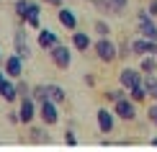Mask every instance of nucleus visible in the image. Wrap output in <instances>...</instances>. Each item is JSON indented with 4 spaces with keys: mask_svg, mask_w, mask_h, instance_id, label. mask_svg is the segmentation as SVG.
Returning a JSON list of instances; mask_svg holds the SVG:
<instances>
[{
    "mask_svg": "<svg viewBox=\"0 0 157 152\" xmlns=\"http://www.w3.org/2000/svg\"><path fill=\"white\" fill-rule=\"evenodd\" d=\"M93 52H95V57L101 59V62H106V64H111V62L119 59V47H116L108 36H101V39H98V41L93 44Z\"/></svg>",
    "mask_w": 157,
    "mask_h": 152,
    "instance_id": "obj_1",
    "label": "nucleus"
},
{
    "mask_svg": "<svg viewBox=\"0 0 157 152\" xmlns=\"http://www.w3.org/2000/svg\"><path fill=\"white\" fill-rule=\"evenodd\" d=\"M59 103H54L52 98H44L41 103H39V119L44 121V127H54L57 121H59V108H57Z\"/></svg>",
    "mask_w": 157,
    "mask_h": 152,
    "instance_id": "obj_2",
    "label": "nucleus"
},
{
    "mask_svg": "<svg viewBox=\"0 0 157 152\" xmlns=\"http://www.w3.org/2000/svg\"><path fill=\"white\" fill-rule=\"evenodd\" d=\"M136 31H139V36L155 39V41H157V23L152 21V16L147 13V8L136 13Z\"/></svg>",
    "mask_w": 157,
    "mask_h": 152,
    "instance_id": "obj_3",
    "label": "nucleus"
},
{
    "mask_svg": "<svg viewBox=\"0 0 157 152\" xmlns=\"http://www.w3.org/2000/svg\"><path fill=\"white\" fill-rule=\"evenodd\" d=\"M49 57H52V62H54V67H59V70H67L70 64H72V52H70V47H64L62 41L49 49Z\"/></svg>",
    "mask_w": 157,
    "mask_h": 152,
    "instance_id": "obj_4",
    "label": "nucleus"
},
{
    "mask_svg": "<svg viewBox=\"0 0 157 152\" xmlns=\"http://www.w3.org/2000/svg\"><path fill=\"white\" fill-rule=\"evenodd\" d=\"M113 111H116V116L121 119V121H136V101H132V98H121V101H116L113 103Z\"/></svg>",
    "mask_w": 157,
    "mask_h": 152,
    "instance_id": "obj_5",
    "label": "nucleus"
},
{
    "mask_svg": "<svg viewBox=\"0 0 157 152\" xmlns=\"http://www.w3.org/2000/svg\"><path fill=\"white\" fill-rule=\"evenodd\" d=\"M18 116H21V124H31L39 116V103L31 95H23L21 98V106H18Z\"/></svg>",
    "mask_w": 157,
    "mask_h": 152,
    "instance_id": "obj_6",
    "label": "nucleus"
},
{
    "mask_svg": "<svg viewBox=\"0 0 157 152\" xmlns=\"http://www.w3.org/2000/svg\"><path fill=\"white\" fill-rule=\"evenodd\" d=\"M142 77H144V72H142L139 67H124V70L119 72V83H121L126 90H132L134 85H139Z\"/></svg>",
    "mask_w": 157,
    "mask_h": 152,
    "instance_id": "obj_7",
    "label": "nucleus"
},
{
    "mask_svg": "<svg viewBox=\"0 0 157 152\" xmlns=\"http://www.w3.org/2000/svg\"><path fill=\"white\" fill-rule=\"evenodd\" d=\"M95 121H98V129H101L103 134H111L113 127H116V111H108L106 106H103V108H98Z\"/></svg>",
    "mask_w": 157,
    "mask_h": 152,
    "instance_id": "obj_8",
    "label": "nucleus"
},
{
    "mask_svg": "<svg viewBox=\"0 0 157 152\" xmlns=\"http://www.w3.org/2000/svg\"><path fill=\"white\" fill-rule=\"evenodd\" d=\"M3 70H5V75H8V77H13V80L23 77V57H21V54H10V57H5Z\"/></svg>",
    "mask_w": 157,
    "mask_h": 152,
    "instance_id": "obj_9",
    "label": "nucleus"
},
{
    "mask_svg": "<svg viewBox=\"0 0 157 152\" xmlns=\"http://www.w3.org/2000/svg\"><path fill=\"white\" fill-rule=\"evenodd\" d=\"M132 52H134L136 57L155 54V52H157V41H155V39H144V36H139V39H132Z\"/></svg>",
    "mask_w": 157,
    "mask_h": 152,
    "instance_id": "obj_10",
    "label": "nucleus"
},
{
    "mask_svg": "<svg viewBox=\"0 0 157 152\" xmlns=\"http://www.w3.org/2000/svg\"><path fill=\"white\" fill-rule=\"evenodd\" d=\"M36 41H39V47H41L44 52H49L54 44H59V36L54 34L52 29H39V36H36Z\"/></svg>",
    "mask_w": 157,
    "mask_h": 152,
    "instance_id": "obj_11",
    "label": "nucleus"
},
{
    "mask_svg": "<svg viewBox=\"0 0 157 152\" xmlns=\"http://www.w3.org/2000/svg\"><path fill=\"white\" fill-rule=\"evenodd\" d=\"M57 21H59L67 31H75L77 29V16L70 8H64V5H62V8H57Z\"/></svg>",
    "mask_w": 157,
    "mask_h": 152,
    "instance_id": "obj_12",
    "label": "nucleus"
},
{
    "mask_svg": "<svg viewBox=\"0 0 157 152\" xmlns=\"http://www.w3.org/2000/svg\"><path fill=\"white\" fill-rule=\"evenodd\" d=\"M72 47L85 54L88 49H93V41H90V36L85 34V31H77V29H75V31H72Z\"/></svg>",
    "mask_w": 157,
    "mask_h": 152,
    "instance_id": "obj_13",
    "label": "nucleus"
},
{
    "mask_svg": "<svg viewBox=\"0 0 157 152\" xmlns=\"http://www.w3.org/2000/svg\"><path fill=\"white\" fill-rule=\"evenodd\" d=\"M0 95H3L8 103H16V101H21V95H18V88H16V83H10L8 77H5V80L0 83Z\"/></svg>",
    "mask_w": 157,
    "mask_h": 152,
    "instance_id": "obj_14",
    "label": "nucleus"
},
{
    "mask_svg": "<svg viewBox=\"0 0 157 152\" xmlns=\"http://www.w3.org/2000/svg\"><path fill=\"white\" fill-rule=\"evenodd\" d=\"M47 98H52L54 103H64V101H67V93H64L62 85H57V83H47Z\"/></svg>",
    "mask_w": 157,
    "mask_h": 152,
    "instance_id": "obj_15",
    "label": "nucleus"
},
{
    "mask_svg": "<svg viewBox=\"0 0 157 152\" xmlns=\"http://www.w3.org/2000/svg\"><path fill=\"white\" fill-rule=\"evenodd\" d=\"M16 54H21L23 59H29L31 57V49H29V44H26V31H16Z\"/></svg>",
    "mask_w": 157,
    "mask_h": 152,
    "instance_id": "obj_16",
    "label": "nucleus"
},
{
    "mask_svg": "<svg viewBox=\"0 0 157 152\" xmlns=\"http://www.w3.org/2000/svg\"><path fill=\"white\" fill-rule=\"evenodd\" d=\"M29 8H31V0H13V10H16V18L26 26V16H29Z\"/></svg>",
    "mask_w": 157,
    "mask_h": 152,
    "instance_id": "obj_17",
    "label": "nucleus"
},
{
    "mask_svg": "<svg viewBox=\"0 0 157 152\" xmlns=\"http://www.w3.org/2000/svg\"><path fill=\"white\" fill-rule=\"evenodd\" d=\"M139 70L144 72V75H147V72H157V57L155 54H144L142 62H139Z\"/></svg>",
    "mask_w": 157,
    "mask_h": 152,
    "instance_id": "obj_18",
    "label": "nucleus"
},
{
    "mask_svg": "<svg viewBox=\"0 0 157 152\" xmlns=\"http://www.w3.org/2000/svg\"><path fill=\"white\" fill-rule=\"evenodd\" d=\"M129 98H132V101H136V103H144L147 98H149V93L144 90V85L139 83V85H134V88L129 90Z\"/></svg>",
    "mask_w": 157,
    "mask_h": 152,
    "instance_id": "obj_19",
    "label": "nucleus"
},
{
    "mask_svg": "<svg viewBox=\"0 0 157 152\" xmlns=\"http://www.w3.org/2000/svg\"><path fill=\"white\" fill-rule=\"evenodd\" d=\"M129 95V90L124 88H111V90H106V101H111V103H116V101H121V98H126Z\"/></svg>",
    "mask_w": 157,
    "mask_h": 152,
    "instance_id": "obj_20",
    "label": "nucleus"
},
{
    "mask_svg": "<svg viewBox=\"0 0 157 152\" xmlns=\"http://www.w3.org/2000/svg\"><path fill=\"white\" fill-rule=\"evenodd\" d=\"M31 98H34L36 103H41L44 98H47V85H34V88H31Z\"/></svg>",
    "mask_w": 157,
    "mask_h": 152,
    "instance_id": "obj_21",
    "label": "nucleus"
},
{
    "mask_svg": "<svg viewBox=\"0 0 157 152\" xmlns=\"http://www.w3.org/2000/svg\"><path fill=\"white\" fill-rule=\"evenodd\" d=\"M129 54H134L132 52V39H124V41L119 44V59H126Z\"/></svg>",
    "mask_w": 157,
    "mask_h": 152,
    "instance_id": "obj_22",
    "label": "nucleus"
},
{
    "mask_svg": "<svg viewBox=\"0 0 157 152\" xmlns=\"http://www.w3.org/2000/svg\"><path fill=\"white\" fill-rule=\"evenodd\" d=\"M147 119H149L152 127H157V101H152V103L147 106Z\"/></svg>",
    "mask_w": 157,
    "mask_h": 152,
    "instance_id": "obj_23",
    "label": "nucleus"
},
{
    "mask_svg": "<svg viewBox=\"0 0 157 152\" xmlns=\"http://www.w3.org/2000/svg\"><path fill=\"white\" fill-rule=\"evenodd\" d=\"M31 142H49V134L44 129H31Z\"/></svg>",
    "mask_w": 157,
    "mask_h": 152,
    "instance_id": "obj_24",
    "label": "nucleus"
},
{
    "mask_svg": "<svg viewBox=\"0 0 157 152\" xmlns=\"http://www.w3.org/2000/svg\"><path fill=\"white\" fill-rule=\"evenodd\" d=\"M95 31H98L101 36H108V34H111V26H108L106 21H95Z\"/></svg>",
    "mask_w": 157,
    "mask_h": 152,
    "instance_id": "obj_25",
    "label": "nucleus"
},
{
    "mask_svg": "<svg viewBox=\"0 0 157 152\" xmlns=\"http://www.w3.org/2000/svg\"><path fill=\"white\" fill-rule=\"evenodd\" d=\"M16 88H18V95H21V98H23V95H31V85H29V83L21 80V83H16Z\"/></svg>",
    "mask_w": 157,
    "mask_h": 152,
    "instance_id": "obj_26",
    "label": "nucleus"
},
{
    "mask_svg": "<svg viewBox=\"0 0 157 152\" xmlns=\"http://www.w3.org/2000/svg\"><path fill=\"white\" fill-rule=\"evenodd\" d=\"M111 3H113V8H116V13H124L129 8V0H111Z\"/></svg>",
    "mask_w": 157,
    "mask_h": 152,
    "instance_id": "obj_27",
    "label": "nucleus"
},
{
    "mask_svg": "<svg viewBox=\"0 0 157 152\" xmlns=\"http://www.w3.org/2000/svg\"><path fill=\"white\" fill-rule=\"evenodd\" d=\"M147 13L152 18H157V0H149V3H147Z\"/></svg>",
    "mask_w": 157,
    "mask_h": 152,
    "instance_id": "obj_28",
    "label": "nucleus"
},
{
    "mask_svg": "<svg viewBox=\"0 0 157 152\" xmlns=\"http://www.w3.org/2000/svg\"><path fill=\"white\" fill-rule=\"evenodd\" d=\"M67 144H70V147H75V144H77V137H75L72 129H67Z\"/></svg>",
    "mask_w": 157,
    "mask_h": 152,
    "instance_id": "obj_29",
    "label": "nucleus"
},
{
    "mask_svg": "<svg viewBox=\"0 0 157 152\" xmlns=\"http://www.w3.org/2000/svg\"><path fill=\"white\" fill-rule=\"evenodd\" d=\"M8 121H10V124H21V116H18V111H10V114H8Z\"/></svg>",
    "mask_w": 157,
    "mask_h": 152,
    "instance_id": "obj_30",
    "label": "nucleus"
},
{
    "mask_svg": "<svg viewBox=\"0 0 157 152\" xmlns=\"http://www.w3.org/2000/svg\"><path fill=\"white\" fill-rule=\"evenodd\" d=\"M44 3H47V5H54V8H62L64 0H44Z\"/></svg>",
    "mask_w": 157,
    "mask_h": 152,
    "instance_id": "obj_31",
    "label": "nucleus"
},
{
    "mask_svg": "<svg viewBox=\"0 0 157 152\" xmlns=\"http://www.w3.org/2000/svg\"><path fill=\"white\" fill-rule=\"evenodd\" d=\"M85 85H95V77L93 75H85Z\"/></svg>",
    "mask_w": 157,
    "mask_h": 152,
    "instance_id": "obj_32",
    "label": "nucleus"
},
{
    "mask_svg": "<svg viewBox=\"0 0 157 152\" xmlns=\"http://www.w3.org/2000/svg\"><path fill=\"white\" fill-rule=\"evenodd\" d=\"M149 98H152V101H157V88L152 90V93H149Z\"/></svg>",
    "mask_w": 157,
    "mask_h": 152,
    "instance_id": "obj_33",
    "label": "nucleus"
},
{
    "mask_svg": "<svg viewBox=\"0 0 157 152\" xmlns=\"http://www.w3.org/2000/svg\"><path fill=\"white\" fill-rule=\"evenodd\" d=\"M5 80V70H0V83H3Z\"/></svg>",
    "mask_w": 157,
    "mask_h": 152,
    "instance_id": "obj_34",
    "label": "nucleus"
},
{
    "mask_svg": "<svg viewBox=\"0 0 157 152\" xmlns=\"http://www.w3.org/2000/svg\"><path fill=\"white\" fill-rule=\"evenodd\" d=\"M152 144H155V147H157V137H155V139H152Z\"/></svg>",
    "mask_w": 157,
    "mask_h": 152,
    "instance_id": "obj_35",
    "label": "nucleus"
},
{
    "mask_svg": "<svg viewBox=\"0 0 157 152\" xmlns=\"http://www.w3.org/2000/svg\"><path fill=\"white\" fill-rule=\"evenodd\" d=\"M0 64H3V52H0Z\"/></svg>",
    "mask_w": 157,
    "mask_h": 152,
    "instance_id": "obj_36",
    "label": "nucleus"
},
{
    "mask_svg": "<svg viewBox=\"0 0 157 152\" xmlns=\"http://www.w3.org/2000/svg\"><path fill=\"white\" fill-rule=\"evenodd\" d=\"M88 3H93V5H95V3H98V0H88Z\"/></svg>",
    "mask_w": 157,
    "mask_h": 152,
    "instance_id": "obj_37",
    "label": "nucleus"
},
{
    "mask_svg": "<svg viewBox=\"0 0 157 152\" xmlns=\"http://www.w3.org/2000/svg\"><path fill=\"white\" fill-rule=\"evenodd\" d=\"M155 57H157V52H155Z\"/></svg>",
    "mask_w": 157,
    "mask_h": 152,
    "instance_id": "obj_38",
    "label": "nucleus"
}]
</instances>
